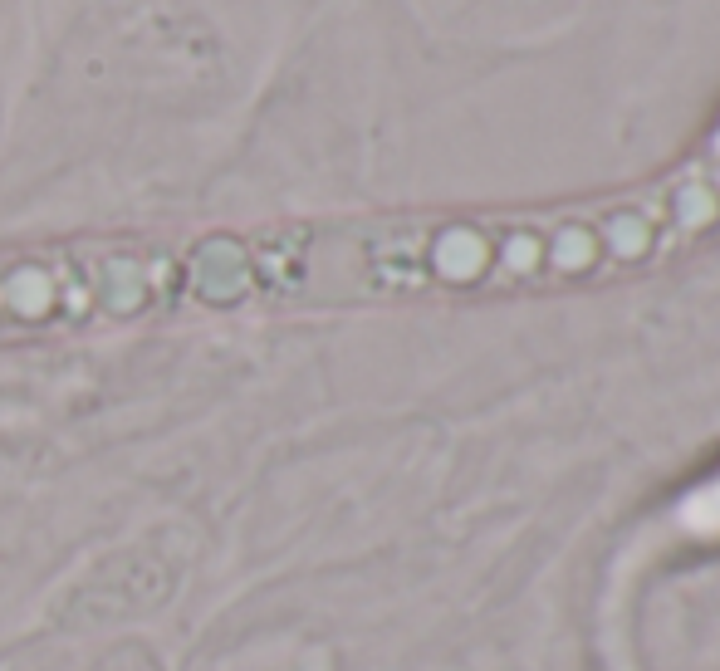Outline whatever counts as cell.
Listing matches in <instances>:
<instances>
[{"mask_svg": "<svg viewBox=\"0 0 720 671\" xmlns=\"http://www.w3.org/2000/svg\"><path fill=\"white\" fill-rule=\"evenodd\" d=\"M720 236V128L657 182L618 196L309 221L192 245L196 304L500 299L632 280Z\"/></svg>", "mask_w": 720, "mask_h": 671, "instance_id": "6da1fadb", "label": "cell"}, {"mask_svg": "<svg viewBox=\"0 0 720 671\" xmlns=\"http://www.w3.org/2000/svg\"><path fill=\"white\" fill-rule=\"evenodd\" d=\"M662 520L667 539L676 544H720V466L706 471L691 490H681Z\"/></svg>", "mask_w": 720, "mask_h": 671, "instance_id": "7a4b0ae2", "label": "cell"}]
</instances>
